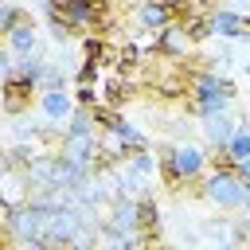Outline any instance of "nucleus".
<instances>
[{
  "mask_svg": "<svg viewBox=\"0 0 250 250\" xmlns=\"http://www.w3.org/2000/svg\"><path fill=\"white\" fill-rule=\"evenodd\" d=\"M78 82H98V62H94V59H86V62H82V70H78Z\"/></svg>",
  "mask_w": 250,
  "mask_h": 250,
  "instance_id": "16",
  "label": "nucleus"
},
{
  "mask_svg": "<svg viewBox=\"0 0 250 250\" xmlns=\"http://www.w3.org/2000/svg\"><path fill=\"white\" fill-rule=\"evenodd\" d=\"M39 86L31 82V78H23L20 70L16 74H8L4 82H0V105H4V113H12V117H20V113H27L31 109V94H35Z\"/></svg>",
  "mask_w": 250,
  "mask_h": 250,
  "instance_id": "1",
  "label": "nucleus"
},
{
  "mask_svg": "<svg viewBox=\"0 0 250 250\" xmlns=\"http://www.w3.org/2000/svg\"><path fill=\"white\" fill-rule=\"evenodd\" d=\"M137 16H141L145 31H160V27H168V23H172V8H164V4H156V0H145Z\"/></svg>",
  "mask_w": 250,
  "mask_h": 250,
  "instance_id": "7",
  "label": "nucleus"
},
{
  "mask_svg": "<svg viewBox=\"0 0 250 250\" xmlns=\"http://www.w3.org/2000/svg\"><path fill=\"white\" fill-rule=\"evenodd\" d=\"M8 242H16V234H12V230H4V227H0V246H8Z\"/></svg>",
  "mask_w": 250,
  "mask_h": 250,
  "instance_id": "18",
  "label": "nucleus"
},
{
  "mask_svg": "<svg viewBox=\"0 0 250 250\" xmlns=\"http://www.w3.org/2000/svg\"><path fill=\"white\" fill-rule=\"evenodd\" d=\"M156 4H164V8H176V4H180V0H156Z\"/></svg>",
  "mask_w": 250,
  "mask_h": 250,
  "instance_id": "19",
  "label": "nucleus"
},
{
  "mask_svg": "<svg viewBox=\"0 0 250 250\" xmlns=\"http://www.w3.org/2000/svg\"><path fill=\"white\" fill-rule=\"evenodd\" d=\"M78 105H86V109H94L98 105V82H78Z\"/></svg>",
  "mask_w": 250,
  "mask_h": 250,
  "instance_id": "14",
  "label": "nucleus"
},
{
  "mask_svg": "<svg viewBox=\"0 0 250 250\" xmlns=\"http://www.w3.org/2000/svg\"><path fill=\"white\" fill-rule=\"evenodd\" d=\"M39 105H43V113H47L51 121L70 117V94H62V86H47V90L39 94Z\"/></svg>",
  "mask_w": 250,
  "mask_h": 250,
  "instance_id": "4",
  "label": "nucleus"
},
{
  "mask_svg": "<svg viewBox=\"0 0 250 250\" xmlns=\"http://www.w3.org/2000/svg\"><path fill=\"white\" fill-rule=\"evenodd\" d=\"M137 230H141V242H156L160 234V211H156V199L152 195H141L137 199Z\"/></svg>",
  "mask_w": 250,
  "mask_h": 250,
  "instance_id": "3",
  "label": "nucleus"
},
{
  "mask_svg": "<svg viewBox=\"0 0 250 250\" xmlns=\"http://www.w3.org/2000/svg\"><path fill=\"white\" fill-rule=\"evenodd\" d=\"M102 94H105V105H113V109H121L129 98H133V82L117 70V74H109L105 82H102Z\"/></svg>",
  "mask_w": 250,
  "mask_h": 250,
  "instance_id": "5",
  "label": "nucleus"
},
{
  "mask_svg": "<svg viewBox=\"0 0 250 250\" xmlns=\"http://www.w3.org/2000/svg\"><path fill=\"white\" fill-rule=\"evenodd\" d=\"M203 164H207V156H203L195 145H180V148H176V168L184 172V180L199 176V172H203Z\"/></svg>",
  "mask_w": 250,
  "mask_h": 250,
  "instance_id": "8",
  "label": "nucleus"
},
{
  "mask_svg": "<svg viewBox=\"0 0 250 250\" xmlns=\"http://www.w3.org/2000/svg\"><path fill=\"white\" fill-rule=\"evenodd\" d=\"M180 27H184L188 43H203V39L215 31V23H211V12H195V16H191V20H184Z\"/></svg>",
  "mask_w": 250,
  "mask_h": 250,
  "instance_id": "10",
  "label": "nucleus"
},
{
  "mask_svg": "<svg viewBox=\"0 0 250 250\" xmlns=\"http://www.w3.org/2000/svg\"><path fill=\"white\" fill-rule=\"evenodd\" d=\"M8 43H12V55H20V59L35 55V20L12 27V31H8Z\"/></svg>",
  "mask_w": 250,
  "mask_h": 250,
  "instance_id": "6",
  "label": "nucleus"
},
{
  "mask_svg": "<svg viewBox=\"0 0 250 250\" xmlns=\"http://www.w3.org/2000/svg\"><path fill=\"white\" fill-rule=\"evenodd\" d=\"M211 23H215V31H219L223 39H238V35H246V20H242L238 12H211Z\"/></svg>",
  "mask_w": 250,
  "mask_h": 250,
  "instance_id": "9",
  "label": "nucleus"
},
{
  "mask_svg": "<svg viewBox=\"0 0 250 250\" xmlns=\"http://www.w3.org/2000/svg\"><path fill=\"white\" fill-rule=\"evenodd\" d=\"M0 4H16V0H0Z\"/></svg>",
  "mask_w": 250,
  "mask_h": 250,
  "instance_id": "21",
  "label": "nucleus"
},
{
  "mask_svg": "<svg viewBox=\"0 0 250 250\" xmlns=\"http://www.w3.org/2000/svg\"><path fill=\"white\" fill-rule=\"evenodd\" d=\"M219 94L230 102V98H234V82H230V78H219Z\"/></svg>",
  "mask_w": 250,
  "mask_h": 250,
  "instance_id": "17",
  "label": "nucleus"
},
{
  "mask_svg": "<svg viewBox=\"0 0 250 250\" xmlns=\"http://www.w3.org/2000/svg\"><path fill=\"white\" fill-rule=\"evenodd\" d=\"M102 51H105V39H102V35H86V39H82V55H86V59H94V62H98V59H102Z\"/></svg>",
  "mask_w": 250,
  "mask_h": 250,
  "instance_id": "15",
  "label": "nucleus"
},
{
  "mask_svg": "<svg viewBox=\"0 0 250 250\" xmlns=\"http://www.w3.org/2000/svg\"><path fill=\"white\" fill-rule=\"evenodd\" d=\"M230 152H234V160L242 164V160H250V133H238L234 129V137H230V145H227Z\"/></svg>",
  "mask_w": 250,
  "mask_h": 250,
  "instance_id": "13",
  "label": "nucleus"
},
{
  "mask_svg": "<svg viewBox=\"0 0 250 250\" xmlns=\"http://www.w3.org/2000/svg\"><path fill=\"white\" fill-rule=\"evenodd\" d=\"M207 137H211V145H230V137H234V125H230V117H223V109L219 113H207Z\"/></svg>",
  "mask_w": 250,
  "mask_h": 250,
  "instance_id": "11",
  "label": "nucleus"
},
{
  "mask_svg": "<svg viewBox=\"0 0 250 250\" xmlns=\"http://www.w3.org/2000/svg\"><path fill=\"white\" fill-rule=\"evenodd\" d=\"M242 66H246V74H250V62H242Z\"/></svg>",
  "mask_w": 250,
  "mask_h": 250,
  "instance_id": "20",
  "label": "nucleus"
},
{
  "mask_svg": "<svg viewBox=\"0 0 250 250\" xmlns=\"http://www.w3.org/2000/svg\"><path fill=\"white\" fill-rule=\"evenodd\" d=\"M207 195L223 207H242L246 203V184L238 180V172H215L207 184Z\"/></svg>",
  "mask_w": 250,
  "mask_h": 250,
  "instance_id": "2",
  "label": "nucleus"
},
{
  "mask_svg": "<svg viewBox=\"0 0 250 250\" xmlns=\"http://www.w3.org/2000/svg\"><path fill=\"white\" fill-rule=\"evenodd\" d=\"M207 168L211 172H238V160H234V152L227 145H215L211 156H207Z\"/></svg>",
  "mask_w": 250,
  "mask_h": 250,
  "instance_id": "12",
  "label": "nucleus"
}]
</instances>
